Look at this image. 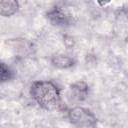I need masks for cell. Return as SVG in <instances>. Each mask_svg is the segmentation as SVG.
I'll use <instances>...</instances> for the list:
<instances>
[{
	"label": "cell",
	"mask_w": 128,
	"mask_h": 128,
	"mask_svg": "<svg viewBox=\"0 0 128 128\" xmlns=\"http://www.w3.org/2000/svg\"><path fill=\"white\" fill-rule=\"evenodd\" d=\"M30 94L33 100L44 110L58 111L64 109L60 89L58 86L48 80H39L32 83Z\"/></svg>",
	"instance_id": "cell-1"
},
{
	"label": "cell",
	"mask_w": 128,
	"mask_h": 128,
	"mask_svg": "<svg viewBox=\"0 0 128 128\" xmlns=\"http://www.w3.org/2000/svg\"><path fill=\"white\" fill-rule=\"evenodd\" d=\"M67 117L75 128H97L98 121L96 116L83 107H73L67 111Z\"/></svg>",
	"instance_id": "cell-2"
},
{
	"label": "cell",
	"mask_w": 128,
	"mask_h": 128,
	"mask_svg": "<svg viewBox=\"0 0 128 128\" xmlns=\"http://www.w3.org/2000/svg\"><path fill=\"white\" fill-rule=\"evenodd\" d=\"M47 18L51 23L58 26H65L70 25L73 22L72 16L65 11H63L59 7H53L51 10L47 12Z\"/></svg>",
	"instance_id": "cell-3"
},
{
	"label": "cell",
	"mask_w": 128,
	"mask_h": 128,
	"mask_svg": "<svg viewBox=\"0 0 128 128\" xmlns=\"http://www.w3.org/2000/svg\"><path fill=\"white\" fill-rule=\"evenodd\" d=\"M52 64L60 69H67L72 67L75 64V60L67 55H63V54H56L54 56H52L51 59Z\"/></svg>",
	"instance_id": "cell-4"
},
{
	"label": "cell",
	"mask_w": 128,
	"mask_h": 128,
	"mask_svg": "<svg viewBox=\"0 0 128 128\" xmlns=\"http://www.w3.org/2000/svg\"><path fill=\"white\" fill-rule=\"evenodd\" d=\"M71 94H72V98L76 99L78 101H81L83 99H85L88 95V85L85 82H76L74 83L71 88Z\"/></svg>",
	"instance_id": "cell-5"
},
{
	"label": "cell",
	"mask_w": 128,
	"mask_h": 128,
	"mask_svg": "<svg viewBox=\"0 0 128 128\" xmlns=\"http://www.w3.org/2000/svg\"><path fill=\"white\" fill-rule=\"evenodd\" d=\"M19 8V3L14 0L0 1V15L4 17H9L17 12Z\"/></svg>",
	"instance_id": "cell-6"
},
{
	"label": "cell",
	"mask_w": 128,
	"mask_h": 128,
	"mask_svg": "<svg viewBox=\"0 0 128 128\" xmlns=\"http://www.w3.org/2000/svg\"><path fill=\"white\" fill-rule=\"evenodd\" d=\"M14 77L13 70L5 63L0 61V82H7Z\"/></svg>",
	"instance_id": "cell-7"
}]
</instances>
